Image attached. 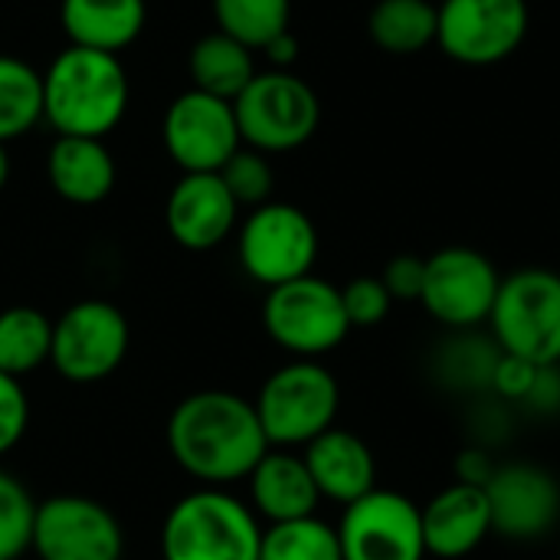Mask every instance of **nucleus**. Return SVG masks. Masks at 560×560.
<instances>
[{"mask_svg": "<svg viewBox=\"0 0 560 560\" xmlns=\"http://www.w3.org/2000/svg\"><path fill=\"white\" fill-rule=\"evenodd\" d=\"M502 348L495 345V338H479L469 331H459L453 341H446L436 354V377L453 387V390H466V394H492V377L499 368Z\"/></svg>", "mask_w": 560, "mask_h": 560, "instance_id": "393cba45", "label": "nucleus"}, {"mask_svg": "<svg viewBox=\"0 0 560 560\" xmlns=\"http://www.w3.org/2000/svg\"><path fill=\"white\" fill-rule=\"evenodd\" d=\"M341 560H423V518L420 505L390 489H374L345 505L338 522Z\"/></svg>", "mask_w": 560, "mask_h": 560, "instance_id": "ddd939ff", "label": "nucleus"}, {"mask_svg": "<svg viewBox=\"0 0 560 560\" xmlns=\"http://www.w3.org/2000/svg\"><path fill=\"white\" fill-rule=\"evenodd\" d=\"M253 49L226 33H210L194 43L190 49V79L194 89L217 95L223 102H236L240 92L253 82Z\"/></svg>", "mask_w": 560, "mask_h": 560, "instance_id": "4be33fe9", "label": "nucleus"}, {"mask_svg": "<svg viewBox=\"0 0 560 560\" xmlns=\"http://www.w3.org/2000/svg\"><path fill=\"white\" fill-rule=\"evenodd\" d=\"M262 328L282 351L318 361L348 338L351 322L345 315L341 289L308 272L269 289L262 302Z\"/></svg>", "mask_w": 560, "mask_h": 560, "instance_id": "0eeeda50", "label": "nucleus"}, {"mask_svg": "<svg viewBox=\"0 0 560 560\" xmlns=\"http://www.w3.org/2000/svg\"><path fill=\"white\" fill-rule=\"evenodd\" d=\"M368 33L384 52H423L436 43V7L430 0H377L368 16Z\"/></svg>", "mask_w": 560, "mask_h": 560, "instance_id": "5701e85b", "label": "nucleus"}, {"mask_svg": "<svg viewBox=\"0 0 560 560\" xmlns=\"http://www.w3.org/2000/svg\"><path fill=\"white\" fill-rule=\"evenodd\" d=\"M341 302H345V315L351 322V328H374L390 315V292L381 282V276H358L341 289Z\"/></svg>", "mask_w": 560, "mask_h": 560, "instance_id": "7c9ffc66", "label": "nucleus"}, {"mask_svg": "<svg viewBox=\"0 0 560 560\" xmlns=\"http://www.w3.org/2000/svg\"><path fill=\"white\" fill-rule=\"evenodd\" d=\"M36 499L26 482L0 466V560H23L33 541Z\"/></svg>", "mask_w": 560, "mask_h": 560, "instance_id": "c85d7f7f", "label": "nucleus"}, {"mask_svg": "<svg viewBox=\"0 0 560 560\" xmlns=\"http://www.w3.org/2000/svg\"><path fill=\"white\" fill-rule=\"evenodd\" d=\"M7 180H10V154H7V144H0V190Z\"/></svg>", "mask_w": 560, "mask_h": 560, "instance_id": "4c0bfd02", "label": "nucleus"}, {"mask_svg": "<svg viewBox=\"0 0 560 560\" xmlns=\"http://www.w3.org/2000/svg\"><path fill=\"white\" fill-rule=\"evenodd\" d=\"M30 427V397L20 377L0 371V456L20 446Z\"/></svg>", "mask_w": 560, "mask_h": 560, "instance_id": "2f4dec72", "label": "nucleus"}, {"mask_svg": "<svg viewBox=\"0 0 560 560\" xmlns=\"http://www.w3.org/2000/svg\"><path fill=\"white\" fill-rule=\"evenodd\" d=\"M489 322L505 354L560 364V272L528 266L502 279Z\"/></svg>", "mask_w": 560, "mask_h": 560, "instance_id": "39448f33", "label": "nucleus"}, {"mask_svg": "<svg viewBox=\"0 0 560 560\" xmlns=\"http://www.w3.org/2000/svg\"><path fill=\"white\" fill-rule=\"evenodd\" d=\"M46 174L52 190L75 207L102 203L115 187V161L102 138L59 135L56 144L49 148Z\"/></svg>", "mask_w": 560, "mask_h": 560, "instance_id": "aec40b11", "label": "nucleus"}, {"mask_svg": "<svg viewBox=\"0 0 560 560\" xmlns=\"http://www.w3.org/2000/svg\"><path fill=\"white\" fill-rule=\"evenodd\" d=\"M240 203L220 174H184L167 197V233L190 253L217 249L236 230Z\"/></svg>", "mask_w": 560, "mask_h": 560, "instance_id": "dca6fc26", "label": "nucleus"}, {"mask_svg": "<svg viewBox=\"0 0 560 560\" xmlns=\"http://www.w3.org/2000/svg\"><path fill=\"white\" fill-rule=\"evenodd\" d=\"M43 118V75L16 56H0V144Z\"/></svg>", "mask_w": 560, "mask_h": 560, "instance_id": "a878e982", "label": "nucleus"}, {"mask_svg": "<svg viewBox=\"0 0 560 560\" xmlns=\"http://www.w3.org/2000/svg\"><path fill=\"white\" fill-rule=\"evenodd\" d=\"M423 541L427 555L456 560L472 555L492 535V512L486 489L453 482L440 495H433L423 509Z\"/></svg>", "mask_w": 560, "mask_h": 560, "instance_id": "f3484780", "label": "nucleus"}, {"mask_svg": "<svg viewBox=\"0 0 560 560\" xmlns=\"http://www.w3.org/2000/svg\"><path fill=\"white\" fill-rule=\"evenodd\" d=\"M322 499L351 505L377 489V463L371 446L351 430H325L302 453Z\"/></svg>", "mask_w": 560, "mask_h": 560, "instance_id": "a211bd4d", "label": "nucleus"}, {"mask_svg": "<svg viewBox=\"0 0 560 560\" xmlns=\"http://www.w3.org/2000/svg\"><path fill=\"white\" fill-rule=\"evenodd\" d=\"M246 482H249V509L266 525L295 522L318 512L322 495L315 489V479L302 453L272 446L246 476Z\"/></svg>", "mask_w": 560, "mask_h": 560, "instance_id": "6ab92c4d", "label": "nucleus"}, {"mask_svg": "<svg viewBox=\"0 0 560 560\" xmlns=\"http://www.w3.org/2000/svg\"><path fill=\"white\" fill-rule=\"evenodd\" d=\"M233 102L190 89L164 115V148L184 174H217L240 151Z\"/></svg>", "mask_w": 560, "mask_h": 560, "instance_id": "4468645a", "label": "nucleus"}, {"mask_svg": "<svg viewBox=\"0 0 560 560\" xmlns=\"http://www.w3.org/2000/svg\"><path fill=\"white\" fill-rule=\"evenodd\" d=\"M269 450L253 400L233 390L187 394L167 417L171 459L207 489L246 479Z\"/></svg>", "mask_w": 560, "mask_h": 560, "instance_id": "f257e3e1", "label": "nucleus"}, {"mask_svg": "<svg viewBox=\"0 0 560 560\" xmlns=\"http://www.w3.org/2000/svg\"><path fill=\"white\" fill-rule=\"evenodd\" d=\"M528 0H443L436 43L463 66H495L528 36Z\"/></svg>", "mask_w": 560, "mask_h": 560, "instance_id": "9d476101", "label": "nucleus"}, {"mask_svg": "<svg viewBox=\"0 0 560 560\" xmlns=\"http://www.w3.org/2000/svg\"><path fill=\"white\" fill-rule=\"evenodd\" d=\"M259 560H341L338 528L318 515L266 525Z\"/></svg>", "mask_w": 560, "mask_h": 560, "instance_id": "bb28decb", "label": "nucleus"}, {"mask_svg": "<svg viewBox=\"0 0 560 560\" xmlns=\"http://www.w3.org/2000/svg\"><path fill=\"white\" fill-rule=\"evenodd\" d=\"M532 413H541V417H551L560 410V364H541L538 374H535V384L532 390L525 394L522 400Z\"/></svg>", "mask_w": 560, "mask_h": 560, "instance_id": "f704fd0d", "label": "nucleus"}, {"mask_svg": "<svg viewBox=\"0 0 560 560\" xmlns=\"http://www.w3.org/2000/svg\"><path fill=\"white\" fill-rule=\"evenodd\" d=\"M59 16L72 46L118 56L141 36L148 7L144 0H62Z\"/></svg>", "mask_w": 560, "mask_h": 560, "instance_id": "412c9836", "label": "nucleus"}, {"mask_svg": "<svg viewBox=\"0 0 560 560\" xmlns=\"http://www.w3.org/2000/svg\"><path fill=\"white\" fill-rule=\"evenodd\" d=\"M502 276L492 259L472 246H446L427 259L420 305L446 328L469 331L489 322Z\"/></svg>", "mask_w": 560, "mask_h": 560, "instance_id": "f8f14e48", "label": "nucleus"}, {"mask_svg": "<svg viewBox=\"0 0 560 560\" xmlns=\"http://www.w3.org/2000/svg\"><path fill=\"white\" fill-rule=\"evenodd\" d=\"M220 180L233 194L240 207H262L269 203L272 194V167L262 151L256 148H240L220 171Z\"/></svg>", "mask_w": 560, "mask_h": 560, "instance_id": "c756f323", "label": "nucleus"}, {"mask_svg": "<svg viewBox=\"0 0 560 560\" xmlns=\"http://www.w3.org/2000/svg\"><path fill=\"white\" fill-rule=\"evenodd\" d=\"M233 112L240 138L262 154L302 148L322 121L315 89L285 69L256 72L233 102Z\"/></svg>", "mask_w": 560, "mask_h": 560, "instance_id": "423d86ee", "label": "nucleus"}, {"mask_svg": "<svg viewBox=\"0 0 560 560\" xmlns=\"http://www.w3.org/2000/svg\"><path fill=\"white\" fill-rule=\"evenodd\" d=\"M262 49H266V56L276 62V69H285V66H292L295 56H299V39L285 30V33H279L276 39H269Z\"/></svg>", "mask_w": 560, "mask_h": 560, "instance_id": "e433bc0d", "label": "nucleus"}, {"mask_svg": "<svg viewBox=\"0 0 560 560\" xmlns=\"http://www.w3.org/2000/svg\"><path fill=\"white\" fill-rule=\"evenodd\" d=\"M213 16L220 33L249 49H262L269 39L289 30L292 0H213Z\"/></svg>", "mask_w": 560, "mask_h": 560, "instance_id": "cd10ccee", "label": "nucleus"}, {"mask_svg": "<svg viewBox=\"0 0 560 560\" xmlns=\"http://www.w3.org/2000/svg\"><path fill=\"white\" fill-rule=\"evenodd\" d=\"M52 322L33 305H13L0 312V371L10 377H26L49 364Z\"/></svg>", "mask_w": 560, "mask_h": 560, "instance_id": "b1692460", "label": "nucleus"}, {"mask_svg": "<svg viewBox=\"0 0 560 560\" xmlns=\"http://www.w3.org/2000/svg\"><path fill=\"white\" fill-rule=\"evenodd\" d=\"M492 535L509 541H538L560 522L558 479L535 463H509L486 482Z\"/></svg>", "mask_w": 560, "mask_h": 560, "instance_id": "2eb2a0df", "label": "nucleus"}, {"mask_svg": "<svg viewBox=\"0 0 560 560\" xmlns=\"http://www.w3.org/2000/svg\"><path fill=\"white\" fill-rule=\"evenodd\" d=\"M30 555L36 560H121L125 532L112 509L85 495L36 502Z\"/></svg>", "mask_w": 560, "mask_h": 560, "instance_id": "9b49d317", "label": "nucleus"}, {"mask_svg": "<svg viewBox=\"0 0 560 560\" xmlns=\"http://www.w3.org/2000/svg\"><path fill=\"white\" fill-rule=\"evenodd\" d=\"M262 522L246 499L226 489H194L171 505L161 525L164 560H259Z\"/></svg>", "mask_w": 560, "mask_h": 560, "instance_id": "7ed1b4c3", "label": "nucleus"}, {"mask_svg": "<svg viewBox=\"0 0 560 560\" xmlns=\"http://www.w3.org/2000/svg\"><path fill=\"white\" fill-rule=\"evenodd\" d=\"M394 302H420L427 282V259L420 256H394L381 276Z\"/></svg>", "mask_w": 560, "mask_h": 560, "instance_id": "473e14b6", "label": "nucleus"}, {"mask_svg": "<svg viewBox=\"0 0 560 560\" xmlns=\"http://www.w3.org/2000/svg\"><path fill=\"white\" fill-rule=\"evenodd\" d=\"M131 328L118 305L105 299H82L52 322V371L79 387L102 384L128 358Z\"/></svg>", "mask_w": 560, "mask_h": 560, "instance_id": "6e6552de", "label": "nucleus"}, {"mask_svg": "<svg viewBox=\"0 0 560 560\" xmlns=\"http://www.w3.org/2000/svg\"><path fill=\"white\" fill-rule=\"evenodd\" d=\"M243 272L266 285H285L312 272L318 259V230L305 210L292 203H262L243 220L236 236Z\"/></svg>", "mask_w": 560, "mask_h": 560, "instance_id": "1a4fd4ad", "label": "nucleus"}, {"mask_svg": "<svg viewBox=\"0 0 560 560\" xmlns=\"http://www.w3.org/2000/svg\"><path fill=\"white\" fill-rule=\"evenodd\" d=\"M499 466H492V459H489V453L479 446V450H466L459 459H456V476H459V482H466V486H479V489H486V482L492 479V472H495Z\"/></svg>", "mask_w": 560, "mask_h": 560, "instance_id": "c9c22d12", "label": "nucleus"}, {"mask_svg": "<svg viewBox=\"0 0 560 560\" xmlns=\"http://www.w3.org/2000/svg\"><path fill=\"white\" fill-rule=\"evenodd\" d=\"M128 75L118 56L69 46L43 72V118L69 138H105L128 108Z\"/></svg>", "mask_w": 560, "mask_h": 560, "instance_id": "f03ea898", "label": "nucleus"}, {"mask_svg": "<svg viewBox=\"0 0 560 560\" xmlns=\"http://www.w3.org/2000/svg\"><path fill=\"white\" fill-rule=\"evenodd\" d=\"M253 407L259 413L269 446L305 450L315 436L335 427L341 387L325 364L295 358L262 381Z\"/></svg>", "mask_w": 560, "mask_h": 560, "instance_id": "20e7f679", "label": "nucleus"}, {"mask_svg": "<svg viewBox=\"0 0 560 560\" xmlns=\"http://www.w3.org/2000/svg\"><path fill=\"white\" fill-rule=\"evenodd\" d=\"M541 364H532L525 358H515V354H505L499 358V368H495V377H492V394L505 404H522L525 394L532 390L535 384V374H538Z\"/></svg>", "mask_w": 560, "mask_h": 560, "instance_id": "72a5a7b5", "label": "nucleus"}]
</instances>
